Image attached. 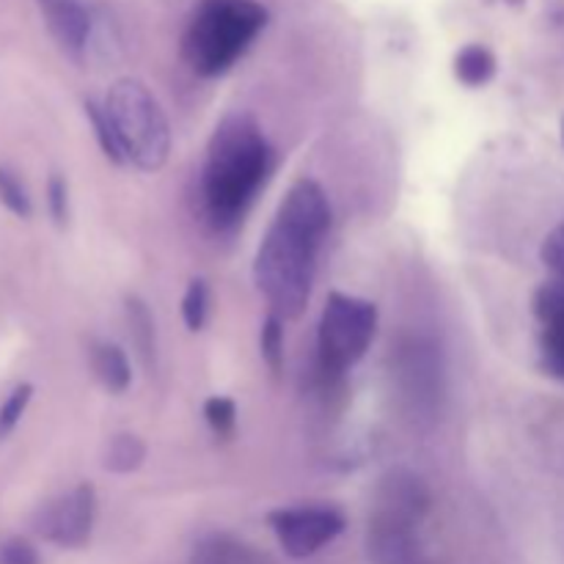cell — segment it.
<instances>
[{"label": "cell", "instance_id": "ac0fdd59", "mask_svg": "<svg viewBox=\"0 0 564 564\" xmlns=\"http://www.w3.org/2000/svg\"><path fill=\"white\" fill-rule=\"evenodd\" d=\"M86 116L94 127V138H97L99 149H102L105 158L113 165H124V154H121L119 141H116L113 124L108 119V110H105V102H97V99H86Z\"/></svg>", "mask_w": 564, "mask_h": 564}, {"label": "cell", "instance_id": "277c9868", "mask_svg": "<svg viewBox=\"0 0 564 564\" xmlns=\"http://www.w3.org/2000/svg\"><path fill=\"white\" fill-rule=\"evenodd\" d=\"M105 110L124 163L141 171L163 169L171 152V127L158 97L141 80L124 77L105 97Z\"/></svg>", "mask_w": 564, "mask_h": 564}, {"label": "cell", "instance_id": "9a60e30c", "mask_svg": "<svg viewBox=\"0 0 564 564\" xmlns=\"http://www.w3.org/2000/svg\"><path fill=\"white\" fill-rule=\"evenodd\" d=\"M455 75L468 88L488 86L496 77V55L488 47H482V44H468V47L457 53Z\"/></svg>", "mask_w": 564, "mask_h": 564}, {"label": "cell", "instance_id": "44dd1931", "mask_svg": "<svg viewBox=\"0 0 564 564\" xmlns=\"http://www.w3.org/2000/svg\"><path fill=\"white\" fill-rule=\"evenodd\" d=\"M209 317V286L204 279H193L187 284L185 295H182V319H185L187 330H202Z\"/></svg>", "mask_w": 564, "mask_h": 564}, {"label": "cell", "instance_id": "7a4b0ae2", "mask_svg": "<svg viewBox=\"0 0 564 564\" xmlns=\"http://www.w3.org/2000/svg\"><path fill=\"white\" fill-rule=\"evenodd\" d=\"M273 147L251 113L218 121L204 163V204L215 226L240 224L273 171Z\"/></svg>", "mask_w": 564, "mask_h": 564}, {"label": "cell", "instance_id": "603a6c76", "mask_svg": "<svg viewBox=\"0 0 564 564\" xmlns=\"http://www.w3.org/2000/svg\"><path fill=\"white\" fill-rule=\"evenodd\" d=\"M31 400H33L31 383H20L9 391V397H6L3 405H0V441L9 438V435L14 433V427L22 422Z\"/></svg>", "mask_w": 564, "mask_h": 564}, {"label": "cell", "instance_id": "d6986e66", "mask_svg": "<svg viewBox=\"0 0 564 564\" xmlns=\"http://www.w3.org/2000/svg\"><path fill=\"white\" fill-rule=\"evenodd\" d=\"M540 367L554 380H564V325H543L540 330Z\"/></svg>", "mask_w": 564, "mask_h": 564}, {"label": "cell", "instance_id": "9c48e42d", "mask_svg": "<svg viewBox=\"0 0 564 564\" xmlns=\"http://www.w3.org/2000/svg\"><path fill=\"white\" fill-rule=\"evenodd\" d=\"M367 554L372 564H430L419 540V523L369 512Z\"/></svg>", "mask_w": 564, "mask_h": 564}, {"label": "cell", "instance_id": "8fae6325", "mask_svg": "<svg viewBox=\"0 0 564 564\" xmlns=\"http://www.w3.org/2000/svg\"><path fill=\"white\" fill-rule=\"evenodd\" d=\"M47 31L72 58H80L91 36V17L80 0H36Z\"/></svg>", "mask_w": 564, "mask_h": 564}, {"label": "cell", "instance_id": "7402d4cb", "mask_svg": "<svg viewBox=\"0 0 564 564\" xmlns=\"http://www.w3.org/2000/svg\"><path fill=\"white\" fill-rule=\"evenodd\" d=\"M259 347H262V358L270 372L279 375L284 367V319L279 314H268L259 334Z\"/></svg>", "mask_w": 564, "mask_h": 564}, {"label": "cell", "instance_id": "7c38bea8", "mask_svg": "<svg viewBox=\"0 0 564 564\" xmlns=\"http://www.w3.org/2000/svg\"><path fill=\"white\" fill-rule=\"evenodd\" d=\"M88 364H91L94 378H97V383L105 391H110V394H124L130 389V361H127V352L116 341H91V347H88Z\"/></svg>", "mask_w": 564, "mask_h": 564}, {"label": "cell", "instance_id": "ffe728a7", "mask_svg": "<svg viewBox=\"0 0 564 564\" xmlns=\"http://www.w3.org/2000/svg\"><path fill=\"white\" fill-rule=\"evenodd\" d=\"M0 204L20 220H28L33 215V202L25 182L6 165H0Z\"/></svg>", "mask_w": 564, "mask_h": 564}, {"label": "cell", "instance_id": "4316f807", "mask_svg": "<svg viewBox=\"0 0 564 564\" xmlns=\"http://www.w3.org/2000/svg\"><path fill=\"white\" fill-rule=\"evenodd\" d=\"M543 262L554 273V279H564V224L549 231L543 240Z\"/></svg>", "mask_w": 564, "mask_h": 564}, {"label": "cell", "instance_id": "4fadbf2b", "mask_svg": "<svg viewBox=\"0 0 564 564\" xmlns=\"http://www.w3.org/2000/svg\"><path fill=\"white\" fill-rule=\"evenodd\" d=\"M193 564H264V556L229 534H209L193 551Z\"/></svg>", "mask_w": 564, "mask_h": 564}, {"label": "cell", "instance_id": "52a82bcc", "mask_svg": "<svg viewBox=\"0 0 564 564\" xmlns=\"http://www.w3.org/2000/svg\"><path fill=\"white\" fill-rule=\"evenodd\" d=\"M94 521H97V490L88 482L44 501L31 518V529L44 543L58 549H83L91 540Z\"/></svg>", "mask_w": 564, "mask_h": 564}, {"label": "cell", "instance_id": "cb8c5ba5", "mask_svg": "<svg viewBox=\"0 0 564 564\" xmlns=\"http://www.w3.org/2000/svg\"><path fill=\"white\" fill-rule=\"evenodd\" d=\"M204 419L218 438L229 441L237 430V405L229 397H209L204 402Z\"/></svg>", "mask_w": 564, "mask_h": 564}, {"label": "cell", "instance_id": "e0dca14e", "mask_svg": "<svg viewBox=\"0 0 564 564\" xmlns=\"http://www.w3.org/2000/svg\"><path fill=\"white\" fill-rule=\"evenodd\" d=\"M532 308L534 317L543 325H564V279H554V275H551L549 281H543V284L534 290Z\"/></svg>", "mask_w": 564, "mask_h": 564}, {"label": "cell", "instance_id": "8992f818", "mask_svg": "<svg viewBox=\"0 0 564 564\" xmlns=\"http://www.w3.org/2000/svg\"><path fill=\"white\" fill-rule=\"evenodd\" d=\"M391 380L397 397L413 424H433L444 408V356L435 341L424 336H402L391 347Z\"/></svg>", "mask_w": 564, "mask_h": 564}, {"label": "cell", "instance_id": "5b68a950", "mask_svg": "<svg viewBox=\"0 0 564 564\" xmlns=\"http://www.w3.org/2000/svg\"><path fill=\"white\" fill-rule=\"evenodd\" d=\"M378 330V306L364 297L330 292L317 328L319 372L339 378L367 356Z\"/></svg>", "mask_w": 564, "mask_h": 564}, {"label": "cell", "instance_id": "83f0119b", "mask_svg": "<svg viewBox=\"0 0 564 564\" xmlns=\"http://www.w3.org/2000/svg\"><path fill=\"white\" fill-rule=\"evenodd\" d=\"M562 143H564V116H562Z\"/></svg>", "mask_w": 564, "mask_h": 564}, {"label": "cell", "instance_id": "2e32d148", "mask_svg": "<svg viewBox=\"0 0 564 564\" xmlns=\"http://www.w3.org/2000/svg\"><path fill=\"white\" fill-rule=\"evenodd\" d=\"M143 457H147L143 441L132 433H121L108 444V452H105V468L113 474H132L141 468Z\"/></svg>", "mask_w": 564, "mask_h": 564}, {"label": "cell", "instance_id": "30bf717a", "mask_svg": "<svg viewBox=\"0 0 564 564\" xmlns=\"http://www.w3.org/2000/svg\"><path fill=\"white\" fill-rule=\"evenodd\" d=\"M433 496L424 479L411 468H391L380 477L378 488H375V505L372 512H383V516L405 518L422 527L427 518Z\"/></svg>", "mask_w": 564, "mask_h": 564}, {"label": "cell", "instance_id": "484cf974", "mask_svg": "<svg viewBox=\"0 0 564 564\" xmlns=\"http://www.w3.org/2000/svg\"><path fill=\"white\" fill-rule=\"evenodd\" d=\"M0 564H44L36 545L25 538H6L0 543Z\"/></svg>", "mask_w": 564, "mask_h": 564}, {"label": "cell", "instance_id": "ba28073f", "mask_svg": "<svg viewBox=\"0 0 564 564\" xmlns=\"http://www.w3.org/2000/svg\"><path fill=\"white\" fill-rule=\"evenodd\" d=\"M275 540L292 560H308L345 532V516L336 507H281L268 516Z\"/></svg>", "mask_w": 564, "mask_h": 564}, {"label": "cell", "instance_id": "3957f363", "mask_svg": "<svg viewBox=\"0 0 564 564\" xmlns=\"http://www.w3.org/2000/svg\"><path fill=\"white\" fill-rule=\"evenodd\" d=\"M268 25L257 0H198L182 36V58L196 75L218 77L242 58Z\"/></svg>", "mask_w": 564, "mask_h": 564}, {"label": "cell", "instance_id": "5bb4252c", "mask_svg": "<svg viewBox=\"0 0 564 564\" xmlns=\"http://www.w3.org/2000/svg\"><path fill=\"white\" fill-rule=\"evenodd\" d=\"M127 325H130L132 345H135L143 367H158V330H154V317L147 303L138 295L127 297Z\"/></svg>", "mask_w": 564, "mask_h": 564}, {"label": "cell", "instance_id": "6da1fadb", "mask_svg": "<svg viewBox=\"0 0 564 564\" xmlns=\"http://www.w3.org/2000/svg\"><path fill=\"white\" fill-rule=\"evenodd\" d=\"M330 229V202L323 185L297 180L279 204L273 224L253 259V279L270 303V314L295 319L312 297L317 257Z\"/></svg>", "mask_w": 564, "mask_h": 564}, {"label": "cell", "instance_id": "d4e9b609", "mask_svg": "<svg viewBox=\"0 0 564 564\" xmlns=\"http://www.w3.org/2000/svg\"><path fill=\"white\" fill-rule=\"evenodd\" d=\"M47 209L58 229L69 224V185L64 174H50L47 180Z\"/></svg>", "mask_w": 564, "mask_h": 564}]
</instances>
